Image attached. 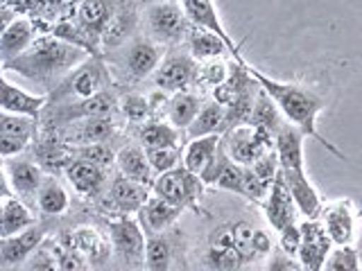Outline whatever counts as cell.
I'll return each mask as SVG.
<instances>
[{
    "label": "cell",
    "instance_id": "d4e9b609",
    "mask_svg": "<svg viewBox=\"0 0 362 271\" xmlns=\"http://www.w3.org/2000/svg\"><path fill=\"white\" fill-rule=\"evenodd\" d=\"M30 226H34V215L18 197L0 201V240L14 237Z\"/></svg>",
    "mask_w": 362,
    "mask_h": 271
},
{
    "label": "cell",
    "instance_id": "6da1fadb",
    "mask_svg": "<svg viewBox=\"0 0 362 271\" xmlns=\"http://www.w3.org/2000/svg\"><path fill=\"white\" fill-rule=\"evenodd\" d=\"M88 56L90 52L79 45L68 43L57 34H45V37L34 39L30 48L18 54L14 61L5 64V71H14L34 86L50 90L79 66H84Z\"/></svg>",
    "mask_w": 362,
    "mask_h": 271
},
{
    "label": "cell",
    "instance_id": "603a6c76",
    "mask_svg": "<svg viewBox=\"0 0 362 271\" xmlns=\"http://www.w3.org/2000/svg\"><path fill=\"white\" fill-rule=\"evenodd\" d=\"M113 109H116L113 95L109 90H100V93L90 95L86 100H77V102H71V104H66L59 111V116L68 122H73L82 118H105V116H111Z\"/></svg>",
    "mask_w": 362,
    "mask_h": 271
},
{
    "label": "cell",
    "instance_id": "30bf717a",
    "mask_svg": "<svg viewBox=\"0 0 362 271\" xmlns=\"http://www.w3.org/2000/svg\"><path fill=\"white\" fill-rule=\"evenodd\" d=\"M299 253L297 260L305 271H322L328 253L333 251V242L320 219H303L299 224Z\"/></svg>",
    "mask_w": 362,
    "mask_h": 271
},
{
    "label": "cell",
    "instance_id": "44dd1931",
    "mask_svg": "<svg viewBox=\"0 0 362 271\" xmlns=\"http://www.w3.org/2000/svg\"><path fill=\"white\" fill-rule=\"evenodd\" d=\"M34 39H37V37H34L32 20L25 18V16H18L5 30L3 37H0V61H3V64L14 61L18 54H23L30 48Z\"/></svg>",
    "mask_w": 362,
    "mask_h": 271
},
{
    "label": "cell",
    "instance_id": "816d5d0a",
    "mask_svg": "<svg viewBox=\"0 0 362 271\" xmlns=\"http://www.w3.org/2000/svg\"><path fill=\"white\" fill-rule=\"evenodd\" d=\"M16 18H18V14H16L14 9H0V37H3L5 30H7Z\"/></svg>",
    "mask_w": 362,
    "mask_h": 271
},
{
    "label": "cell",
    "instance_id": "d590c367",
    "mask_svg": "<svg viewBox=\"0 0 362 271\" xmlns=\"http://www.w3.org/2000/svg\"><path fill=\"white\" fill-rule=\"evenodd\" d=\"M139 138L145 150H150V147H175L179 140V133L173 124L152 120V122H145L141 127Z\"/></svg>",
    "mask_w": 362,
    "mask_h": 271
},
{
    "label": "cell",
    "instance_id": "681fc988",
    "mask_svg": "<svg viewBox=\"0 0 362 271\" xmlns=\"http://www.w3.org/2000/svg\"><path fill=\"white\" fill-rule=\"evenodd\" d=\"M54 258H57V267L59 271H82V265L77 263V258L73 255V251L68 248H54Z\"/></svg>",
    "mask_w": 362,
    "mask_h": 271
},
{
    "label": "cell",
    "instance_id": "f6af8a7d",
    "mask_svg": "<svg viewBox=\"0 0 362 271\" xmlns=\"http://www.w3.org/2000/svg\"><path fill=\"white\" fill-rule=\"evenodd\" d=\"M25 271H59L54 251H50V248H45L41 244L37 251L25 260Z\"/></svg>",
    "mask_w": 362,
    "mask_h": 271
},
{
    "label": "cell",
    "instance_id": "836d02e7",
    "mask_svg": "<svg viewBox=\"0 0 362 271\" xmlns=\"http://www.w3.org/2000/svg\"><path fill=\"white\" fill-rule=\"evenodd\" d=\"M71 240V246H75L79 253H84L90 263H102L109 255V242L90 226H82V229L73 231Z\"/></svg>",
    "mask_w": 362,
    "mask_h": 271
},
{
    "label": "cell",
    "instance_id": "2e32d148",
    "mask_svg": "<svg viewBox=\"0 0 362 271\" xmlns=\"http://www.w3.org/2000/svg\"><path fill=\"white\" fill-rule=\"evenodd\" d=\"M43 244V229L30 226L14 237L0 240V267H16L37 251Z\"/></svg>",
    "mask_w": 362,
    "mask_h": 271
},
{
    "label": "cell",
    "instance_id": "f35d334b",
    "mask_svg": "<svg viewBox=\"0 0 362 271\" xmlns=\"http://www.w3.org/2000/svg\"><path fill=\"white\" fill-rule=\"evenodd\" d=\"M34 131H37V120H34V118H25V116H16V113L0 111V133L14 136V138L30 143Z\"/></svg>",
    "mask_w": 362,
    "mask_h": 271
},
{
    "label": "cell",
    "instance_id": "ac0fdd59",
    "mask_svg": "<svg viewBox=\"0 0 362 271\" xmlns=\"http://www.w3.org/2000/svg\"><path fill=\"white\" fill-rule=\"evenodd\" d=\"M109 197L113 201V206H116L120 212H124V215L139 212L145 206V201L152 197V188L120 174V176H116L111 181Z\"/></svg>",
    "mask_w": 362,
    "mask_h": 271
},
{
    "label": "cell",
    "instance_id": "b9f144b4",
    "mask_svg": "<svg viewBox=\"0 0 362 271\" xmlns=\"http://www.w3.org/2000/svg\"><path fill=\"white\" fill-rule=\"evenodd\" d=\"M252 167V172L258 176V181L263 186H272V181H274V176L279 174V156H276V150H267L260 158H256V161L249 165Z\"/></svg>",
    "mask_w": 362,
    "mask_h": 271
},
{
    "label": "cell",
    "instance_id": "cb8c5ba5",
    "mask_svg": "<svg viewBox=\"0 0 362 271\" xmlns=\"http://www.w3.org/2000/svg\"><path fill=\"white\" fill-rule=\"evenodd\" d=\"M116 165L120 169L122 176L139 181V183H145L152 188L154 181V172L150 167V161H147V154L143 147L139 145H124L122 150L116 154Z\"/></svg>",
    "mask_w": 362,
    "mask_h": 271
},
{
    "label": "cell",
    "instance_id": "4fadbf2b",
    "mask_svg": "<svg viewBox=\"0 0 362 271\" xmlns=\"http://www.w3.org/2000/svg\"><path fill=\"white\" fill-rule=\"evenodd\" d=\"M263 210H265V219L274 233H281L283 229H288V226L297 224L299 210L294 206V199H292L281 172L274 176V181H272L267 197L263 199Z\"/></svg>",
    "mask_w": 362,
    "mask_h": 271
},
{
    "label": "cell",
    "instance_id": "ba28073f",
    "mask_svg": "<svg viewBox=\"0 0 362 271\" xmlns=\"http://www.w3.org/2000/svg\"><path fill=\"white\" fill-rule=\"evenodd\" d=\"M197 61L192 59L190 52H173L161 59L158 68L152 73L154 86L163 93H181L188 90L190 84H195L197 79Z\"/></svg>",
    "mask_w": 362,
    "mask_h": 271
},
{
    "label": "cell",
    "instance_id": "f546056e",
    "mask_svg": "<svg viewBox=\"0 0 362 271\" xmlns=\"http://www.w3.org/2000/svg\"><path fill=\"white\" fill-rule=\"evenodd\" d=\"M116 9H118L116 0H84L79 5V23H82V28L86 32L102 34L111 16L116 14Z\"/></svg>",
    "mask_w": 362,
    "mask_h": 271
},
{
    "label": "cell",
    "instance_id": "ee69618b",
    "mask_svg": "<svg viewBox=\"0 0 362 271\" xmlns=\"http://www.w3.org/2000/svg\"><path fill=\"white\" fill-rule=\"evenodd\" d=\"M122 113L124 118L129 122H145L150 118L152 107H150V100H145L141 95H127L122 97Z\"/></svg>",
    "mask_w": 362,
    "mask_h": 271
},
{
    "label": "cell",
    "instance_id": "5b68a950",
    "mask_svg": "<svg viewBox=\"0 0 362 271\" xmlns=\"http://www.w3.org/2000/svg\"><path fill=\"white\" fill-rule=\"evenodd\" d=\"M222 147L233 163L249 167L267 150H274V136L265 129L245 122V124H238V127H231L222 136Z\"/></svg>",
    "mask_w": 362,
    "mask_h": 271
},
{
    "label": "cell",
    "instance_id": "52a82bcc",
    "mask_svg": "<svg viewBox=\"0 0 362 271\" xmlns=\"http://www.w3.org/2000/svg\"><path fill=\"white\" fill-rule=\"evenodd\" d=\"M317 219L322 222L333 246H356L360 215L351 199H335L324 203Z\"/></svg>",
    "mask_w": 362,
    "mask_h": 271
},
{
    "label": "cell",
    "instance_id": "f907efd6",
    "mask_svg": "<svg viewBox=\"0 0 362 271\" xmlns=\"http://www.w3.org/2000/svg\"><path fill=\"white\" fill-rule=\"evenodd\" d=\"M9 197H14V190H11V183H9V176L5 172V167L0 165V201L9 199Z\"/></svg>",
    "mask_w": 362,
    "mask_h": 271
},
{
    "label": "cell",
    "instance_id": "9a60e30c",
    "mask_svg": "<svg viewBox=\"0 0 362 271\" xmlns=\"http://www.w3.org/2000/svg\"><path fill=\"white\" fill-rule=\"evenodd\" d=\"M45 107L43 95H34L30 90L11 84L5 75H0V111L16 113L37 120L41 116V109Z\"/></svg>",
    "mask_w": 362,
    "mask_h": 271
},
{
    "label": "cell",
    "instance_id": "277c9868",
    "mask_svg": "<svg viewBox=\"0 0 362 271\" xmlns=\"http://www.w3.org/2000/svg\"><path fill=\"white\" fill-rule=\"evenodd\" d=\"M204 192H206V183L202 181V176L188 172L184 165L170 169V172L156 174V179L152 181V195L175 203L181 210L195 208Z\"/></svg>",
    "mask_w": 362,
    "mask_h": 271
},
{
    "label": "cell",
    "instance_id": "ffe728a7",
    "mask_svg": "<svg viewBox=\"0 0 362 271\" xmlns=\"http://www.w3.org/2000/svg\"><path fill=\"white\" fill-rule=\"evenodd\" d=\"M5 172L9 176L11 190H14V195L18 197L37 195L45 179L43 169L37 163L25 161V158H7Z\"/></svg>",
    "mask_w": 362,
    "mask_h": 271
},
{
    "label": "cell",
    "instance_id": "7c38bea8",
    "mask_svg": "<svg viewBox=\"0 0 362 271\" xmlns=\"http://www.w3.org/2000/svg\"><path fill=\"white\" fill-rule=\"evenodd\" d=\"M163 59V45H158L152 39H134L120 52L122 71L132 79L150 77Z\"/></svg>",
    "mask_w": 362,
    "mask_h": 271
},
{
    "label": "cell",
    "instance_id": "9c48e42d",
    "mask_svg": "<svg viewBox=\"0 0 362 271\" xmlns=\"http://www.w3.org/2000/svg\"><path fill=\"white\" fill-rule=\"evenodd\" d=\"M109 240L113 251L118 253L120 260H124L127 265H141L145 263V233L141 222H136L132 217H120L107 224Z\"/></svg>",
    "mask_w": 362,
    "mask_h": 271
},
{
    "label": "cell",
    "instance_id": "60d3db41",
    "mask_svg": "<svg viewBox=\"0 0 362 271\" xmlns=\"http://www.w3.org/2000/svg\"><path fill=\"white\" fill-rule=\"evenodd\" d=\"M147 154V161H150V167L154 174H163L170 172V169L179 167L181 161V154H179V147H150L145 150Z\"/></svg>",
    "mask_w": 362,
    "mask_h": 271
},
{
    "label": "cell",
    "instance_id": "5bb4252c",
    "mask_svg": "<svg viewBox=\"0 0 362 271\" xmlns=\"http://www.w3.org/2000/svg\"><path fill=\"white\" fill-rule=\"evenodd\" d=\"M283 181L290 190V195L294 199V206L303 215L305 219H317L320 210L324 206V201L320 197V192L313 186V181L305 174V169H279Z\"/></svg>",
    "mask_w": 362,
    "mask_h": 271
},
{
    "label": "cell",
    "instance_id": "83f0119b",
    "mask_svg": "<svg viewBox=\"0 0 362 271\" xmlns=\"http://www.w3.org/2000/svg\"><path fill=\"white\" fill-rule=\"evenodd\" d=\"M188 131V138H202V136H213V133H220L224 136L226 131V109L218 102H206L202 104L197 118L190 122Z\"/></svg>",
    "mask_w": 362,
    "mask_h": 271
},
{
    "label": "cell",
    "instance_id": "db71d44e",
    "mask_svg": "<svg viewBox=\"0 0 362 271\" xmlns=\"http://www.w3.org/2000/svg\"><path fill=\"white\" fill-rule=\"evenodd\" d=\"M0 271H11V267H0Z\"/></svg>",
    "mask_w": 362,
    "mask_h": 271
},
{
    "label": "cell",
    "instance_id": "7a4b0ae2",
    "mask_svg": "<svg viewBox=\"0 0 362 271\" xmlns=\"http://www.w3.org/2000/svg\"><path fill=\"white\" fill-rule=\"evenodd\" d=\"M272 251L274 242L267 231L245 219L226 222L209 235L204 265L211 271H245L254 260L267 258Z\"/></svg>",
    "mask_w": 362,
    "mask_h": 271
},
{
    "label": "cell",
    "instance_id": "d6986e66",
    "mask_svg": "<svg viewBox=\"0 0 362 271\" xmlns=\"http://www.w3.org/2000/svg\"><path fill=\"white\" fill-rule=\"evenodd\" d=\"M64 172H66L68 183L75 188L77 195H84V197L98 195L107 179L105 169L90 161H84V158H73L71 163H66Z\"/></svg>",
    "mask_w": 362,
    "mask_h": 271
},
{
    "label": "cell",
    "instance_id": "f5cc1de1",
    "mask_svg": "<svg viewBox=\"0 0 362 271\" xmlns=\"http://www.w3.org/2000/svg\"><path fill=\"white\" fill-rule=\"evenodd\" d=\"M145 5H156V3H175V0H141Z\"/></svg>",
    "mask_w": 362,
    "mask_h": 271
},
{
    "label": "cell",
    "instance_id": "4dcf8cb0",
    "mask_svg": "<svg viewBox=\"0 0 362 271\" xmlns=\"http://www.w3.org/2000/svg\"><path fill=\"white\" fill-rule=\"evenodd\" d=\"M62 93L64 95H75L77 100H86L102 90V77L95 66H79L75 75L66 79Z\"/></svg>",
    "mask_w": 362,
    "mask_h": 271
},
{
    "label": "cell",
    "instance_id": "e0dca14e",
    "mask_svg": "<svg viewBox=\"0 0 362 271\" xmlns=\"http://www.w3.org/2000/svg\"><path fill=\"white\" fill-rule=\"evenodd\" d=\"M113 131H116V124H113L111 116L105 118H82V120H73L68 122V131L66 138L68 143H73L75 147H84V145H98L109 140Z\"/></svg>",
    "mask_w": 362,
    "mask_h": 271
},
{
    "label": "cell",
    "instance_id": "1f68e13d",
    "mask_svg": "<svg viewBox=\"0 0 362 271\" xmlns=\"http://www.w3.org/2000/svg\"><path fill=\"white\" fill-rule=\"evenodd\" d=\"M247 122L254 124V127H260V129L269 131L272 136H274L276 129L281 127V122H283L281 111L274 104V100H272L263 88L258 90V95H256L254 104H252V113H249Z\"/></svg>",
    "mask_w": 362,
    "mask_h": 271
},
{
    "label": "cell",
    "instance_id": "4316f807",
    "mask_svg": "<svg viewBox=\"0 0 362 271\" xmlns=\"http://www.w3.org/2000/svg\"><path fill=\"white\" fill-rule=\"evenodd\" d=\"M186 39H188L190 56L195 61H199V64L202 61H211V59H222V56L229 52L226 43L218 37V34H213L209 30H202V28H192L190 25Z\"/></svg>",
    "mask_w": 362,
    "mask_h": 271
},
{
    "label": "cell",
    "instance_id": "f1b7e54d",
    "mask_svg": "<svg viewBox=\"0 0 362 271\" xmlns=\"http://www.w3.org/2000/svg\"><path fill=\"white\" fill-rule=\"evenodd\" d=\"M199 109L202 100L190 90H181L168 100V120L175 129H188L190 122L197 118Z\"/></svg>",
    "mask_w": 362,
    "mask_h": 271
},
{
    "label": "cell",
    "instance_id": "ab89813d",
    "mask_svg": "<svg viewBox=\"0 0 362 271\" xmlns=\"http://www.w3.org/2000/svg\"><path fill=\"white\" fill-rule=\"evenodd\" d=\"M231 66L224 59H211V61H202L197 66V79L195 82L206 86V88H218L226 77H229Z\"/></svg>",
    "mask_w": 362,
    "mask_h": 271
},
{
    "label": "cell",
    "instance_id": "d6a6232c",
    "mask_svg": "<svg viewBox=\"0 0 362 271\" xmlns=\"http://www.w3.org/2000/svg\"><path fill=\"white\" fill-rule=\"evenodd\" d=\"M136 25V14L132 7H118L116 14L111 16V20L107 23V28L102 30L100 39L109 48H116V45H122L127 41V37L132 34Z\"/></svg>",
    "mask_w": 362,
    "mask_h": 271
},
{
    "label": "cell",
    "instance_id": "8d00e7d4",
    "mask_svg": "<svg viewBox=\"0 0 362 271\" xmlns=\"http://www.w3.org/2000/svg\"><path fill=\"white\" fill-rule=\"evenodd\" d=\"M170 244L158 233H150L145 237V267L147 271H170Z\"/></svg>",
    "mask_w": 362,
    "mask_h": 271
},
{
    "label": "cell",
    "instance_id": "7dc6e473",
    "mask_svg": "<svg viewBox=\"0 0 362 271\" xmlns=\"http://www.w3.org/2000/svg\"><path fill=\"white\" fill-rule=\"evenodd\" d=\"M279 235V248L283 253H288L292 258H297L299 253V240H301V235H299V224H292L288 226V229H283Z\"/></svg>",
    "mask_w": 362,
    "mask_h": 271
},
{
    "label": "cell",
    "instance_id": "7bdbcfd3",
    "mask_svg": "<svg viewBox=\"0 0 362 271\" xmlns=\"http://www.w3.org/2000/svg\"><path fill=\"white\" fill-rule=\"evenodd\" d=\"M75 158H84V161H90L100 167L111 165L116 161V156L109 150L105 143H98V145H84V147H75Z\"/></svg>",
    "mask_w": 362,
    "mask_h": 271
},
{
    "label": "cell",
    "instance_id": "8fae6325",
    "mask_svg": "<svg viewBox=\"0 0 362 271\" xmlns=\"http://www.w3.org/2000/svg\"><path fill=\"white\" fill-rule=\"evenodd\" d=\"M179 5L184 9V14L192 28H202V30L218 34V37L226 43V48H229L235 64H245L240 48H238V43L229 37V32L224 30V23H222V18L218 14V7H215L213 0H181Z\"/></svg>",
    "mask_w": 362,
    "mask_h": 271
},
{
    "label": "cell",
    "instance_id": "3957f363",
    "mask_svg": "<svg viewBox=\"0 0 362 271\" xmlns=\"http://www.w3.org/2000/svg\"><path fill=\"white\" fill-rule=\"evenodd\" d=\"M249 71H252L258 86L274 100V104L279 107L283 120L294 124L297 129H301L305 138L317 140L333 156H337L339 161H344L346 156L339 152L331 140H326L324 136H320V129H317V116H320L326 107V100L322 95H317L313 88L303 86L299 82H281V79H274L265 73H260L258 68L249 66Z\"/></svg>",
    "mask_w": 362,
    "mask_h": 271
},
{
    "label": "cell",
    "instance_id": "484cf974",
    "mask_svg": "<svg viewBox=\"0 0 362 271\" xmlns=\"http://www.w3.org/2000/svg\"><path fill=\"white\" fill-rule=\"evenodd\" d=\"M139 212H141V224L147 229V233H161L168 226H173L184 210L177 208L175 203L152 195Z\"/></svg>",
    "mask_w": 362,
    "mask_h": 271
},
{
    "label": "cell",
    "instance_id": "7402d4cb",
    "mask_svg": "<svg viewBox=\"0 0 362 271\" xmlns=\"http://www.w3.org/2000/svg\"><path fill=\"white\" fill-rule=\"evenodd\" d=\"M220 143H222V136L220 133H213V136H202V138H190L186 150H184V165L188 172L202 176L204 169L211 165V161L215 158L220 150Z\"/></svg>",
    "mask_w": 362,
    "mask_h": 271
},
{
    "label": "cell",
    "instance_id": "8992f818",
    "mask_svg": "<svg viewBox=\"0 0 362 271\" xmlns=\"http://www.w3.org/2000/svg\"><path fill=\"white\" fill-rule=\"evenodd\" d=\"M145 28L158 45H177L190 30V23L179 3H156L145 7Z\"/></svg>",
    "mask_w": 362,
    "mask_h": 271
},
{
    "label": "cell",
    "instance_id": "e575fe53",
    "mask_svg": "<svg viewBox=\"0 0 362 271\" xmlns=\"http://www.w3.org/2000/svg\"><path fill=\"white\" fill-rule=\"evenodd\" d=\"M37 201H39V208L45 215H64L68 210V203H71L64 186L59 181H54L52 176L43 179V183L37 192Z\"/></svg>",
    "mask_w": 362,
    "mask_h": 271
},
{
    "label": "cell",
    "instance_id": "74e56055",
    "mask_svg": "<svg viewBox=\"0 0 362 271\" xmlns=\"http://www.w3.org/2000/svg\"><path fill=\"white\" fill-rule=\"evenodd\" d=\"M322 271H362V255L356 246H333Z\"/></svg>",
    "mask_w": 362,
    "mask_h": 271
},
{
    "label": "cell",
    "instance_id": "bcb514c9",
    "mask_svg": "<svg viewBox=\"0 0 362 271\" xmlns=\"http://www.w3.org/2000/svg\"><path fill=\"white\" fill-rule=\"evenodd\" d=\"M265 271H305L297 258H292L288 253H283L279 246H274V251L267 255Z\"/></svg>",
    "mask_w": 362,
    "mask_h": 271
},
{
    "label": "cell",
    "instance_id": "c3c4849f",
    "mask_svg": "<svg viewBox=\"0 0 362 271\" xmlns=\"http://www.w3.org/2000/svg\"><path fill=\"white\" fill-rule=\"evenodd\" d=\"M25 140L14 138V136H5L0 133V158H14L18 156L23 150H25Z\"/></svg>",
    "mask_w": 362,
    "mask_h": 271
}]
</instances>
